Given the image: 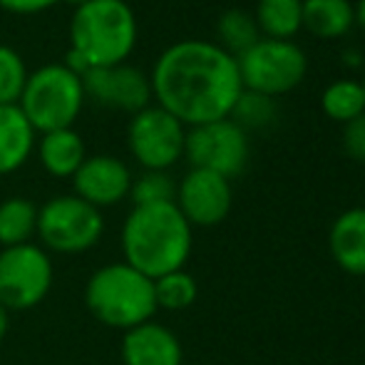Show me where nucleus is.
<instances>
[{
    "mask_svg": "<svg viewBox=\"0 0 365 365\" xmlns=\"http://www.w3.org/2000/svg\"><path fill=\"white\" fill-rule=\"evenodd\" d=\"M149 82L159 107L189 127L226 120L244 90L236 58L207 40H182L167 48Z\"/></svg>",
    "mask_w": 365,
    "mask_h": 365,
    "instance_id": "nucleus-1",
    "label": "nucleus"
},
{
    "mask_svg": "<svg viewBox=\"0 0 365 365\" xmlns=\"http://www.w3.org/2000/svg\"><path fill=\"white\" fill-rule=\"evenodd\" d=\"M122 254L125 264L154 281L184 269L192 254V226L174 202L135 207L122 226Z\"/></svg>",
    "mask_w": 365,
    "mask_h": 365,
    "instance_id": "nucleus-2",
    "label": "nucleus"
},
{
    "mask_svg": "<svg viewBox=\"0 0 365 365\" xmlns=\"http://www.w3.org/2000/svg\"><path fill=\"white\" fill-rule=\"evenodd\" d=\"M70 43L63 65L77 77L92 68L122 65L137 45V18L125 0H90L75 10Z\"/></svg>",
    "mask_w": 365,
    "mask_h": 365,
    "instance_id": "nucleus-3",
    "label": "nucleus"
},
{
    "mask_svg": "<svg viewBox=\"0 0 365 365\" xmlns=\"http://www.w3.org/2000/svg\"><path fill=\"white\" fill-rule=\"evenodd\" d=\"M85 303L102 326L130 331L157 313L154 281L130 264H107L90 276Z\"/></svg>",
    "mask_w": 365,
    "mask_h": 365,
    "instance_id": "nucleus-4",
    "label": "nucleus"
},
{
    "mask_svg": "<svg viewBox=\"0 0 365 365\" xmlns=\"http://www.w3.org/2000/svg\"><path fill=\"white\" fill-rule=\"evenodd\" d=\"M85 102L82 77L65 65H45L28 75L18 107L35 132L70 130Z\"/></svg>",
    "mask_w": 365,
    "mask_h": 365,
    "instance_id": "nucleus-5",
    "label": "nucleus"
},
{
    "mask_svg": "<svg viewBox=\"0 0 365 365\" xmlns=\"http://www.w3.org/2000/svg\"><path fill=\"white\" fill-rule=\"evenodd\" d=\"M236 68L244 90L279 97L296 90L308 73V58L293 40L261 38L236 55Z\"/></svg>",
    "mask_w": 365,
    "mask_h": 365,
    "instance_id": "nucleus-6",
    "label": "nucleus"
},
{
    "mask_svg": "<svg viewBox=\"0 0 365 365\" xmlns=\"http://www.w3.org/2000/svg\"><path fill=\"white\" fill-rule=\"evenodd\" d=\"M105 231L102 212L82 202L75 194L55 197L38 209V231L48 249L58 254H82L90 251Z\"/></svg>",
    "mask_w": 365,
    "mask_h": 365,
    "instance_id": "nucleus-7",
    "label": "nucleus"
},
{
    "mask_svg": "<svg viewBox=\"0 0 365 365\" xmlns=\"http://www.w3.org/2000/svg\"><path fill=\"white\" fill-rule=\"evenodd\" d=\"M50 289L53 264L40 246L20 244L0 251V306L28 311L43 303Z\"/></svg>",
    "mask_w": 365,
    "mask_h": 365,
    "instance_id": "nucleus-8",
    "label": "nucleus"
},
{
    "mask_svg": "<svg viewBox=\"0 0 365 365\" xmlns=\"http://www.w3.org/2000/svg\"><path fill=\"white\" fill-rule=\"evenodd\" d=\"M184 157L192 162V169H207L231 182L249 164V132L241 130L231 117L197 125L187 132Z\"/></svg>",
    "mask_w": 365,
    "mask_h": 365,
    "instance_id": "nucleus-9",
    "label": "nucleus"
},
{
    "mask_svg": "<svg viewBox=\"0 0 365 365\" xmlns=\"http://www.w3.org/2000/svg\"><path fill=\"white\" fill-rule=\"evenodd\" d=\"M187 130L162 107H145L137 112L127 130V142L135 159L149 172H167L184 154Z\"/></svg>",
    "mask_w": 365,
    "mask_h": 365,
    "instance_id": "nucleus-10",
    "label": "nucleus"
},
{
    "mask_svg": "<svg viewBox=\"0 0 365 365\" xmlns=\"http://www.w3.org/2000/svg\"><path fill=\"white\" fill-rule=\"evenodd\" d=\"M85 97L110 110L142 112L152 100V82L142 70L132 65H112V68H92L82 75Z\"/></svg>",
    "mask_w": 365,
    "mask_h": 365,
    "instance_id": "nucleus-11",
    "label": "nucleus"
},
{
    "mask_svg": "<svg viewBox=\"0 0 365 365\" xmlns=\"http://www.w3.org/2000/svg\"><path fill=\"white\" fill-rule=\"evenodd\" d=\"M231 182L207 169H192L177 187L174 204L189 226H217L231 212Z\"/></svg>",
    "mask_w": 365,
    "mask_h": 365,
    "instance_id": "nucleus-12",
    "label": "nucleus"
},
{
    "mask_svg": "<svg viewBox=\"0 0 365 365\" xmlns=\"http://www.w3.org/2000/svg\"><path fill=\"white\" fill-rule=\"evenodd\" d=\"M75 197L92 204L95 209L115 207L125 197H130L132 174L127 164L110 154L87 157L80 169L73 174Z\"/></svg>",
    "mask_w": 365,
    "mask_h": 365,
    "instance_id": "nucleus-13",
    "label": "nucleus"
},
{
    "mask_svg": "<svg viewBox=\"0 0 365 365\" xmlns=\"http://www.w3.org/2000/svg\"><path fill=\"white\" fill-rule=\"evenodd\" d=\"M122 363L125 365H182V343L169 328L159 323H142L122 338Z\"/></svg>",
    "mask_w": 365,
    "mask_h": 365,
    "instance_id": "nucleus-14",
    "label": "nucleus"
},
{
    "mask_svg": "<svg viewBox=\"0 0 365 365\" xmlns=\"http://www.w3.org/2000/svg\"><path fill=\"white\" fill-rule=\"evenodd\" d=\"M328 246L346 274L365 276V207L348 209L333 221Z\"/></svg>",
    "mask_w": 365,
    "mask_h": 365,
    "instance_id": "nucleus-15",
    "label": "nucleus"
},
{
    "mask_svg": "<svg viewBox=\"0 0 365 365\" xmlns=\"http://www.w3.org/2000/svg\"><path fill=\"white\" fill-rule=\"evenodd\" d=\"M35 147V130L18 105H0V177L20 169Z\"/></svg>",
    "mask_w": 365,
    "mask_h": 365,
    "instance_id": "nucleus-16",
    "label": "nucleus"
},
{
    "mask_svg": "<svg viewBox=\"0 0 365 365\" xmlns=\"http://www.w3.org/2000/svg\"><path fill=\"white\" fill-rule=\"evenodd\" d=\"M356 23L351 0H303V28L316 38H343Z\"/></svg>",
    "mask_w": 365,
    "mask_h": 365,
    "instance_id": "nucleus-17",
    "label": "nucleus"
},
{
    "mask_svg": "<svg viewBox=\"0 0 365 365\" xmlns=\"http://www.w3.org/2000/svg\"><path fill=\"white\" fill-rule=\"evenodd\" d=\"M40 162L53 177H73L80 169V164L87 159L85 142L77 132L70 130H55L45 132L43 142H40Z\"/></svg>",
    "mask_w": 365,
    "mask_h": 365,
    "instance_id": "nucleus-18",
    "label": "nucleus"
},
{
    "mask_svg": "<svg viewBox=\"0 0 365 365\" xmlns=\"http://www.w3.org/2000/svg\"><path fill=\"white\" fill-rule=\"evenodd\" d=\"M254 20L266 38L291 40L303 28V0H259Z\"/></svg>",
    "mask_w": 365,
    "mask_h": 365,
    "instance_id": "nucleus-19",
    "label": "nucleus"
},
{
    "mask_svg": "<svg viewBox=\"0 0 365 365\" xmlns=\"http://www.w3.org/2000/svg\"><path fill=\"white\" fill-rule=\"evenodd\" d=\"M38 231V207L30 199L13 197L0 204V244L8 246L30 244V236Z\"/></svg>",
    "mask_w": 365,
    "mask_h": 365,
    "instance_id": "nucleus-20",
    "label": "nucleus"
},
{
    "mask_svg": "<svg viewBox=\"0 0 365 365\" xmlns=\"http://www.w3.org/2000/svg\"><path fill=\"white\" fill-rule=\"evenodd\" d=\"M321 107L331 120L351 122L365 112V92L363 85L356 80H336L323 90Z\"/></svg>",
    "mask_w": 365,
    "mask_h": 365,
    "instance_id": "nucleus-21",
    "label": "nucleus"
},
{
    "mask_svg": "<svg viewBox=\"0 0 365 365\" xmlns=\"http://www.w3.org/2000/svg\"><path fill=\"white\" fill-rule=\"evenodd\" d=\"M217 30H219V40H221L219 48H224L226 53L234 55V58L261 40L259 25H256L254 15L241 8H231V10H226V13H221Z\"/></svg>",
    "mask_w": 365,
    "mask_h": 365,
    "instance_id": "nucleus-22",
    "label": "nucleus"
},
{
    "mask_svg": "<svg viewBox=\"0 0 365 365\" xmlns=\"http://www.w3.org/2000/svg\"><path fill=\"white\" fill-rule=\"evenodd\" d=\"M276 115H279L276 97L261 95V92H251V90H241L239 100H236L229 117L241 130L249 132V130H264V127L274 125Z\"/></svg>",
    "mask_w": 365,
    "mask_h": 365,
    "instance_id": "nucleus-23",
    "label": "nucleus"
},
{
    "mask_svg": "<svg viewBox=\"0 0 365 365\" xmlns=\"http://www.w3.org/2000/svg\"><path fill=\"white\" fill-rule=\"evenodd\" d=\"M197 296H199L197 281L184 269L154 279L157 308H164V311H184V308H189L197 301Z\"/></svg>",
    "mask_w": 365,
    "mask_h": 365,
    "instance_id": "nucleus-24",
    "label": "nucleus"
},
{
    "mask_svg": "<svg viewBox=\"0 0 365 365\" xmlns=\"http://www.w3.org/2000/svg\"><path fill=\"white\" fill-rule=\"evenodd\" d=\"M130 197L135 207H147V204H167L177 197V184L167 172H149L132 179Z\"/></svg>",
    "mask_w": 365,
    "mask_h": 365,
    "instance_id": "nucleus-25",
    "label": "nucleus"
},
{
    "mask_svg": "<svg viewBox=\"0 0 365 365\" xmlns=\"http://www.w3.org/2000/svg\"><path fill=\"white\" fill-rule=\"evenodd\" d=\"M28 75L23 58L8 45H0V105H18Z\"/></svg>",
    "mask_w": 365,
    "mask_h": 365,
    "instance_id": "nucleus-26",
    "label": "nucleus"
},
{
    "mask_svg": "<svg viewBox=\"0 0 365 365\" xmlns=\"http://www.w3.org/2000/svg\"><path fill=\"white\" fill-rule=\"evenodd\" d=\"M343 149L351 159L365 164V112L343 125Z\"/></svg>",
    "mask_w": 365,
    "mask_h": 365,
    "instance_id": "nucleus-27",
    "label": "nucleus"
},
{
    "mask_svg": "<svg viewBox=\"0 0 365 365\" xmlns=\"http://www.w3.org/2000/svg\"><path fill=\"white\" fill-rule=\"evenodd\" d=\"M58 0H0V8L8 10V13H18V15H33V13H43V10L53 8Z\"/></svg>",
    "mask_w": 365,
    "mask_h": 365,
    "instance_id": "nucleus-28",
    "label": "nucleus"
},
{
    "mask_svg": "<svg viewBox=\"0 0 365 365\" xmlns=\"http://www.w3.org/2000/svg\"><path fill=\"white\" fill-rule=\"evenodd\" d=\"M8 326H10V318H8V308L0 306V341L5 338V333H8Z\"/></svg>",
    "mask_w": 365,
    "mask_h": 365,
    "instance_id": "nucleus-29",
    "label": "nucleus"
},
{
    "mask_svg": "<svg viewBox=\"0 0 365 365\" xmlns=\"http://www.w3.org/2000/svg\"><path fill=\"white\" fill-rule=\"evenodd\" d=\"M353 8H356V23L365 30V0H358Z\"/></svg>",
    "mask_w": 365,
    "mask_h": 365,
    "instance_id": "nucleus-30",
    "label": "nucleus"
},
{
    "mask_svg": "<svg viewBox=\"0 0 365 365\" xmlns=\"http://www.w3.org/2000/svg\"><path fill=\"white\" fill-rule=\"evenodd\" d=\"M65 3H70V5H75V8H80V5H85V3H90V0H65Z\"/></svg>",
    "mask_w": 365,
    "mask_h": 365,
    "instance_id": "nucleus-31",
    "label": "nucleus"
},
{
    "mask_svg": "<svg viewBox=\"0 0 365 365\" xmlns=\"http://www.w3.org/2000/svg\"><path fill=\"white\" fill-rule=\"evenodd\" d=\"M361 85H363V92H365V77H363V82H361Z\"/></svg>",
    "mask_w": 365,
    "mask_h": 365,
    "instance_id": "nucleus-32",
    "label": "nucleus"
}]
</instances>
